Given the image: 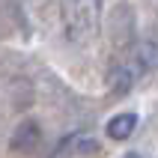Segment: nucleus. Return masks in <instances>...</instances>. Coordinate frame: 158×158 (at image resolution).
Returning a JSON list of instances; mask_svg holds the SVG:
<instances>
[{"mask_svg":"<svg viewBox=\"0 0 158 158\" xmlns=\"http://www.w3.org/2000/svg\"><path fill=\"white\" fill-rule=\"evenodd\" d=\"M134 128H137V114H131V110H125V114H116L107 119V137L110 140H128L134 134Z\"/></svg>","mask_w":158,"mask_h":158,"instance_id":"obj_5","label":"nucleus"},{"mask_svg":"<svg viewBox=\"0 0 158 158\" xmlns=\"http://www.w3.org/2000/svg\"><path fill=\"white\" fill-rule=\"evenodd\" d=\"M39 143H42V128L33 119H24L12 134V149L15 152H33Z\"/></svg>","mask_w":158,"mask_h":158,"instance_id":"obj_4","label":"nucleus"},{"mask_svg":"<svg viewBox=\"0 0 158 158\" xmlns=\"http://www.w3.org/2000/svg\"><path fill=\"white\" fill-rule=\"evenodd\" d=\"M102 152V143H96L93 137H84V134H72L51 152V158H72V155H98Z\"/></svg>","mask_w":158,"mask_h":158,"instance_id":"obj_3","label":"nucleus"},{"mask_svg":"<svg viewBox=\"0 0 158 158\" xmlns=\"http://www.w3.org/2000/svg\"><path fill=\"white\" fill-rule=\"evenodd\" d=\"M102 21V0H66L63 3V27L72 42L93 39Z\"/></svg>","mask_w":158,"mask_h":158,"instance_id":"obj_1","label":"nucleus"},{"mask_svg":"<svg viewBox=\"0 0 158 158\" xmlns=\"http://www.w3.org/2000/svg\"><path fill=\"white\" fill-rule=\"evenodd\" d=\"M107 30H110V42H114V48L119 54L131 51L134 48V12H131V6H116Z\"/></svg>","mask_w":158,"mask_h":158,"instance_id":"obj_2","label":"nucleus"}]
</instances>
